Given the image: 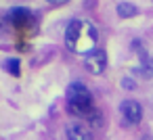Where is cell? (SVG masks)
Returning <instances> with one entry per match:
<instances>
[{
  "instance_id": "cell-7",
  "label": "cell",
  "mask_w": 153,
  "mask_h": 140,
  "mask_svg": "<svg viewBox=\"0 0 153 140\" xmlns=\"http://www.w3.org/2000/svg\"><path fill=\"white\" fill-rule=\"evenodd\" d=\"M134 46H136V55H138V61H140V65H138L140 75L143 77H151V73H153V59H151V55L140 46V42H134Z\"/></svg>"
},
{
  "instance_id": "cell-10",
  "label": "cell",
  "mask_w": 153,
  "mask_h": 140,
  "mask_svg": "<svg viewBox=\"0 0 153 140\" xmlns=\"http://www.w3.org/2000/svg\"><path fill=\"white\" fill-rule=\"evenodd\" d=\"M2 67L7 69V73L15 75V77H19V75H21V69H19V59H7Z\"/></svg>"
},
{
  "instance_id": "cell-1",
  "label": "cell",
  "mask_w": 153,
  "mask_h": 140,
  "mask_svg": "<svg viewBox=\"0 0 153 140\" xmlns=\"http://www.w3.org/2000/svg\"><path fill=\"white\" fill-rule=\"evenodd\" d=\"M63 42H65V48L71 50L74 55H90L94 48H99V32L97 27L88 21V19H82V17H76L67 23L65 27V36H63Z\"/></svg>"
},
{
  "instance_id": "cell-9",
  "label": "cell",
  "mask_w": 153,
  "mask_h": 140,
  "mask_svg": "<svg viewBox=\"0 0 153 140\" xmlns=\"http://www.w3.org/2000/svg\"><path fill=\"white\" fill-rule=\"evenodd\" d=\"M84 119H86V121H88L92 127H101V125H103V113H101L97 107H94V109H92V111H90V113H88Z\"/></svg>"
},
{
  "instance_id": "cell-8",
  "label": "cell",
  "mask_w": 153,
  "mask_h": 140,
  "mask_svg": "<svg viewBox=\"0 0 153 140\" xmlns=\"http://www.w3.org/2000/svg\"><path fill=\"white\" fill-rule=\"evenodd\" d=\"M115 11H117V15H120L122 19H130V17H136V15H138V7L132 4V2H126V0L117 2Z\"/></svg>"
},
{
  "instance_id": "cell-12",
  "label": "cell",
  "mask_w": 153,
  "mask_h": 140,
  "mask_svg": "<svg viewBox=\"0 0 153 140\" xmlns=\"http://www.w3.org/2000/svg\"><path fill=\"white\" fill-rule=\"evenodd\" d=\"M46 2H48L51 7H63V4L69 2V0H46Z\"/></svg>"
},
{
  "instance_id": "cell-13",
  "label": "cell",
  "mask_w": 153,
  "mask_h": 140,
  "mask_svg": "<svg viewBox=\"0 0 153 140\" xmlns=\"http://www.w3.org/2000/svg\"><path fill=\"white\" fill-rule=\"evenodd\" d=\"M140 140H153V136H151V134H143V138H140Z\"/></svg>"
},
{
  "instance_id": "cell-11",
  "label": "cell",
  "mask_w": 153,
  "mask_h": 140,
  "mask_svg": "<svg viewBox=\"0 0 153 140\" xmlns=\"http://www.w3.org/2000/svg\"><path fill=\"white\" fill-rule=\"evenodd\" d=\"M122 88H124V90H134V88H136V82H134L132 77H124V80H122Z\"/></svg>"
},
{
  "instance_id": "cell-4",
  "label": "cell",
  "mask_w": 153,
  "mask_h": 140,
  "mask_svg": "<svg viewBox=\"0 0 153 140\" xmlns=\"http://www.w3.org/2000/svg\"><path fill=\"white\" fill-rule=\"evenodd\" d=\"M120 113H122V117H124V121H126L128 125H138L140 119H143V107H140L138 100H132V98L122 100Z\"/></svg>"
},
{
  "instance_id": "cell-2",
  "label": "cell",
  "mask_w": 153,
  "mask_h": 140,
  "mask_svg": "<svg viewBox=\"0 0 153 140\" xmlns=\"http://www.w3.org/2000/svg\"><path fill=\"white\" fill-rule=\"evenodd\" d=\"M65 100H67V111L76 117H86L94 109V96L82 82H71L65 88Z\"/></svg>"
},
{
  "instance_id": "cell-3",
  "label": "cell",
  "mask_w": 153,
  "mask_h": 140,
  "mask_svg": "<svg viewBox=\"0 0 153 140\" xmlns=\"http://www.w3.org/2000/svg\"><path fill=\"white\" fill-rule=\"evenodd\" d=\"M84 67L92 75H101L107 69V52L103 48H94L90 55L84 57Z\"/></svg>"
},
{
  "instance_id": "cell-6",
  "label": "cell",
  "mask_w": 153,
  "mask_h": 140,
  "mask_svg": "<svg viewBox=\"0 0 153 140\" xmlns=\"http://www.w3.org/2000/svg\"><path fill=\"white\" fill-rule=\"evenodd\" d=\"M9 21H11L15 27L23 29V27H30V25H34V15H32V11H30V9L17 7V9H13V11L9 13Z\"/></svg>"
},
{
  "instance_id": "cell-5",
  "label": "cell",
  "mask_w": 153,
  "mask_h": 140,
  "mask_svg": "<svg viewBox=\"0 0 153 140\" xmlns=\"http://www.w3.org/2000/svg\"><path fill=\"white\" fill-rule=\"evenodd\" d=\"M65 134H67V140H94L92 130L82 121H69L65 125Z\"/></svg>"
}]
</instances>
